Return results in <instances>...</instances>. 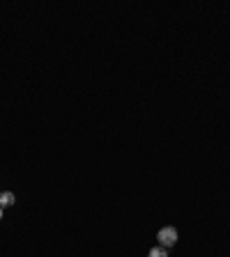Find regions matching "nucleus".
<instances>
[{
	"label": "nucleus",
	"mask_w": 230,
	"mask_h": 257,
	"mask_svg": "<svg viewBox=\"0 0 230 257\" xmlns=\"http://www.w3.org/2000/svg\"><path fill=\"white\" fill-rule=\"evenodd\" d=\"M12 204H14V193H0V207H12Z\"/></svg>",
	"instance_id": "obj_2"
},
{
	"label": "nucleus",
	"mask_w": 230,
	"mask_h": 257,
	"mask_svg": "<svg viewBox=\"0 0 230 257\" xmlns=\"http://www.w3.org/2000/svg\"><path fill=\"white\" fill-rule=\"evenodd\" d=\"M0 220H3V207H0Z\"/></svg>",
	"instance_id": "obj_4"
},
{
	"label": "nucleus",
	"mask_w": 230,
	"mask_h": 257,
	"mask_svg": "<svg viewBox=\"0 0 230 257\" xmlns=\"http://www.w3.org/2000/svg\"><path fill=\"white\" fill-rule=\"evenodd\" d=\"M157 239H159V246L161 248H173L177 243V230L175 227H161L159 234H157Z\"/></svg>",
	"instance_id": "obj_1"
},
{
	"label": "nucleus",
	"mask_w": 230,
	"mask_h": 257,
	"mask_svg": "<svg viewBox=\"0 0 230 257\" xmlns=\"http://www.w3.org/2000/svg\"><path fill=\"white\" fill-rule=\"evenodd\" d=\"M147 257H168V248L157 246V248H152V250L147 252Z\"/></svg>",
	"instance_id": "obj_3"
}]
</instances>
